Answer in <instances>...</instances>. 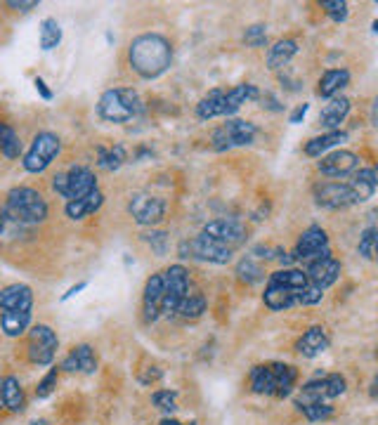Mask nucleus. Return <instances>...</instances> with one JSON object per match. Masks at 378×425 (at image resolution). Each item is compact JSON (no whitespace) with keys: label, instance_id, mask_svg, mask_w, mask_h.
<instances>
[{"label":"nucleus","instance_id":"obj_1","mask_svg":"<svg viewBox=\"0 0 378 425\" xmlns=\"http://www.w3.org/2000/svg\"><path fill=\"white\" fill-rule=\"evenodd\" d=\"M128 62L140 78H159L161 74L168 71L170 62H173V48H170L168 38H163L161 34H142L132 38L128 48Z\"/></svg>","mask_w":378,"mask_h":425},{"label":"nucleus","instance_id":"obj_2","mask_svg":"<svg viewBox=\"0 0 378 425\" xmlns=\"http://www.w3.org/2000/svg\"><path fill=\"white\" fill-rule=\"evenodd\" d=\"M307 286H310V281H307L305 272L295 267H284L270 274L262 300L272 312H281V309L298 305V298Z\"/></svg>","mask_w":378,"mask_h":425},{"label":"nucleus","instance_id":"obj_3","mask_svg":"<svg viewBox=\"0 0 378 425\" xmlns=\"http://www.w3.org/2000/svg\"><path fill=\"white\" fill-rule=\"evenodd\" d=\"M3 213L19 225H38L48 218V201L34 187H15L5 196Z\"/></svg>","mask_w":378,"mask_h":425},{"label":"nucleus","instance_id":"obj_4","mask_svg":"<svg viewBox=\"0 0 378 425\" xmlns=\"http://www.w3.org/2000/svg\"><path fill=\"white\" fill-rule=\"evenodd\" d=\"M298 380V371L288 364H262L251 371V390L255 395L288 397Z\"/></svg>","mask_w":378,"mask_h":425},{"label":"nucleus","instance_id":"obj_5","mask_svg":"<svg viewBox=\"0 0 378 425\" xmlns=\"http://www.w3.org/2000/svg\"><path fill=\"white\" fill-rule=\"evenodd\" d=\"M97 113L106 123H128L142 113V99L132 88H111L99 97Z\"/></svg>","mask_w":378,"mask_h":425},{"label":"nucleus","instance_id":"obj_6","mask_svg":"<svg viewBox=\"0 0 378 425\" xmlns=\"http://www.w3.org/2000/svg\"><path fill=\"white\" fill-rule=\"evenodd\" d=\"M62 151V139L55 135V132L50 130H43L38 132L34 137V142H31L29 151L24 154V161L22 166L27 173H43V170H48L50 163L55 161L57 156H59Z\"/></svg>","mask_w":378,"mask_h":425},{"label":"nucleus","instance_id":"obj_7","mask_svg":"<svg viewBox=\"0 0 378 425\" xmlns=\"http://www.w3.org/2000/svg\"><path fill=\"white\" fill-rule=\"evenodd\" d=\"M180 256L199 258V260H206V263H213V265H227L232 260V246H227L223 241H218L201 232L199 237H194L192 241H182Z\"/></svg>","mask_w":378,"mask_h":425},{"label":"nucleus","instance_id":"obj_8","mask_svg":"<svg viewBox=\"0 0 378 425\" xmlns=\"http://www.w3.org/2000/svg\"><path fill=\"white\" fill-rule=\"evenodd\" d=\"M258 128L251 120H227L225 125L213 132L211 142L216 151H227L234 147H248L251 142L255 139Z\"/></svg>","mask_w":378,"mask_h":425},{"label":"nucleus","instance_id":"obj_9","mask_svg":"<svg viewBox=\"0 0 378 425\" xmlns=\"http://www.w3.org/2000/svg\"><path fill=\"white\" fill-rule=\"evenodd\" d=\"M57 347H59V340H57V333L46 323H36L29 331V359L38 366H48L52 364Z\"/></svg>","mask_w":378,"mask_h":425},{"label":"nucleus","instance_id":"obj_10","mask_svg":"<svg viewBox=\"0 0 378 425\" xmlns=\"http://www.w3.org/2000/svg\"><path fill=\"white\" fill-rule=\"evenodd\" d=\"M163 274V312L170 314L178 309L182 298L189 293V274L182 265H170Z\"/></svg>","mask_w":378,"mask_h":425},{"label":"nucleus","instance_id":"obj_11","mask_svg":"<svg viewBox=\"0 0 378 425\" xmlns=\"http://www.w3.org/2000/svg\"><path fill=\"white\" fill-rule=\"evenodd\" d=\"M166 201L154 194H135L128 204L132 220L142 227H154L166 218Z\"/></svg>","mask_w":378,"mask_h":425},{"label":"nucleus","instance_id":"obj_12","mask_svg":"<svg viewBox=\"0 0 378 425\" xmlns=\"http://www.w3.org/2000/svg\"><path fill=\"white\" fill-rule=\"evenodd\" d=\"M298 260H319V258H331V249H329V237L321 227H310L300 234L298 239V246H295V253H293Z\"/></svg>","mask_w":378,"mask_h":425},{"label":"nucleus","instance_id":"obj_13","mask_svg":"<svg viewBox=\"0 0 378 425\" xmlns=\"http://www.w3.org/2000/svg\"><path fill=\"white\" fill-rule=\"evenodd\" d=\"M66 189H64V199L69 201H78L83 196L92 194L97 189V177L90 168L85 166H74L66 170Z\"/></svg>","mask_w":378,"mask_h":425},{"label":"nucleus","instance_id":"obj_14","mask_svg":"<svg viewBox=\"0 0 378 425\" xmlns=\"http://www.w3.org/2000/svg\"><path fill=\"white\" fill-rule=\"evenodd\" d=\"M314 199L317 206L329 208V211H338V208L355 206V194H352L350 185H340V182H329L314 189Z\"/></svg>","mask_w":378,"mask_h":425},{"label":"nucleus","instance_id":"obj_15","mask_svg":"<svg viewBox=\"0 0 378 425\" xmlns=\"http://www.w3.org/2000/svg\"><path fill=\"white\" fill-rule=\"evenodd\" d=\"M357 166H359L357 154H352L348 149L331 151V154L321 156V161L317 163L319 173L326 177H345V175H350L352 170H357Z\"/></svg>","mask_w":378,"mask_h":425},{"label":"nucleus","instance_id":"obj_16","mask_svg":"<svg viewBox=\"0 0 378 425\" xmlns=\"http://www.w3.org/2000/svg\"><path fill=\"white\" fill-rule=\"evenodd\" d=\"M307 281L317 288H329L331 284H336V279L340 277V263L336 258H319V260H312L307 265Z\"/></svg>","mask_w":378,"mask_h":425},{"label":"nucleus","instance_id":"obj_17","mask_svg":"<svg viewBox=\"0 0 378 425\" xmlns=\"http://www.w3.org/2000/svg\"><path fill=\"white\" fill-rule=\"evenodd\" d=\"M31 307H34V291L27 284H10L0 291V312H12V309L31 312Z\"/></svg>","mask_w":378,"mask_h":425},{"label":"nucleus","instance_id":"obj_18","mask_svg":"<svg viewBox=\"0 0 378 425\" xmlns=\"http://www.w3.org/2000/svg\"><path fill=\"white\" fill-rule=\"evenodd\" d=\"M204 234H208V237L223 241V244L227 246H239L241 241L246 239V230L244 225L239 220H232V218H223V220H213L208 222V225L204 227Z\"/></svg>","mask_w":378,"mask_h":425},{"label":"nucleus","instance_id":"obj_19","mask_svg":"<svg viewBox=\"0 0 378 425\" xmlns=\"http://www.w3.org/2000/svg\"><path fill=\"white\" fill-rule=\"evenodd\" d=\"M142 312L147 321H156L163 312V274H151L144 284Z\"/></svg>","mask_w":378,"mask_h":425},{"label":"nucleus","instance_id":"obj_20","mask_svg":"<svg viewBox=\"0 0 378 425\" xmlns=\"http://www.w3.org/2000/svg\"><path fill=\"white\" fill-rule=\"evenodd\" d=\"M331 345L329 335H326V331L321 326H312L307 328L305 333L300 335L298 342H295V350H298L302 357H319L321 352H326Z\"/></svg>","mask_w":378,"mask_h":425},{"label":"nucleus","instance_id":"obj_21","mask_svg":"<svg viewBox=\"0 0 378 425\" xmlns=\"http://www.w3.org/2000/svg\"><path fill=\"white\" fill-rule=\"evenodd\" d=\"M59 369L64 371H80V373H94L97 371V357L90 345H78L66 354Z\"/></svg>","mask_w":378,"mask_h":425},{"label":"nucleus","instance_id":"obj_22","mask_svg":"<svg viewBox=\"0 0 378 425\" xmlns=\"http://www.w3.org/2000/svg\"><path fill=\"white\" fill-rule=\"evenodd\" d=\"M102 204H104V194L99 192V189H94L92 194H88L78 201H66L64 213H66V218H71V220H85L88 215L97 213L99 208H102Z\"/></svg>","mask_w":378,"mask_h":425},{"label":"nucleus","instance_id":"obj_23","mask_svg":"<svg viewBox=\"0 0 378 425\" xmlns=\"http://www.w3.org/2000/svg\"><path fill=\"white\" fill-rule=\"evenodd\" d=\"M352 194H355V204H364L374 196L376 187H378V166L364 168L355 175V180L350 182Z\"/></svg>","mask_w":378,"mask_h":425},{"label":"nucleus","instance_id":"obj_24","mask_svg":"<svg viewBox=\"0 0 378 425\" xmlns=\"http://www.w3.org/2000/svg\"><path fill=\"white\" fill-rule=\"evenodd\" d=\"M350 113V99H345V97H333L329 104L321 109V113H319V125L321 128H326V130H338L340 128V123L345 120V116Z\"/></svg>","mask_w":378,"mask_h":425},{"label":"nucleus","instance_id":"obj_25","mask_svg":"<svg viewBox=\"0 0 378 425\" xmlns=\"http://www.w3.org/2000/svg\"><path fill=\"white\" fill-rule=\"evenodd\" d=\"M0 397H3V407L10 409L12 414H19L24 411V390H22V383H19L17 376H5L3 378V385H0Z\"/></svg>","mask_w":378,"mask_h":425},{"label":"nucleus","instance_id":"obj_26","mask_svg":"<svg viewBox=\"0 0 378 425\" xmlns=\"http://www.w3.org/2000/svg\"><path fill=\"white\" fill-rule=\"evenodd\" d=\"M31 326V312H19V309H12V312L0 314V328L8 338H19L29 331Z\"/></svg>","mask_w":378,"mask_h":425},{"label":"nucleus","instance_id":"obj_27","mask_svg":"<svg viewBox=\"0 0 378 425\" xmlns=\"http://www.w3.org/2000/svg\"><path fill=\"white\" fill-rule=\"evenodd\" d=\"M197 116L201 120H211L216 116H227V102L223 90H211L204 99L197 104Z\"/></svg>","mask_w":378,"mask_h":425},{"label":"nucleus","instance_id":"obj_28","mask_svg":"<svg viewBox=\"0 0 378 425\" xmlns=\"http://www.w3.org/2000/svg\"><path fill=\"white\" fill-rule=\"evenodd\" d=\"M348 83H350V71H345V69H331V71H326L319 78L317 95L319 97H333V95L343 90Z\"/></svg>","mask_w":378,"mask_h":425},{"label":"nucleus","instance_id":"obj_29","mask_svg":"<svg viewBox=\"0 0 378 425\" xmlns=\"http://www.w3.org/2000/svg\"><path fill=\"white\" fill-rule=\"evenodd\" d=\"M260 97V90H258L255 85L251 83H241L237 88H232V90L225 92V102H227V116H232L234 111H239L246 102H251V99H258Z\"/></svg>","mask_w":378,"mask_h":425},{"label":"nucleus","instance_id":"obj_30","mask_svg":"<svg viewBox=\"0 0 378 425\" xmlns=\"http://www.w3.org/2000/svg\"><path fill=\"white\" fill-rule=\"evenodd\" d=\"M298 53V43L293 38H284V41H276L272 48H270L267 55V67L270 69H281L286 67L288 62L293 60V55Z\"/></svg>","mask_w":378,"mask_h":425},{"label":"nucleus","instance_id":"obj_31","mask_svg":"<svg viewBox=\"0 0 378 425\" xmlns=\"http://www.w3.org/2000/svg\"><path fill=\"white\" fill-rule=\"evenodd\" d=\"M345 139H348V132H343V130L326 132V135L314 137V139H310V142L305 144V154L312 156V158H314V156L321 158V154H324V151H329L331 147H336V144L345 142Z\"/></svg>","mask_w":378,"mask_h":425},{"label":"nucleus","instance_id":"obj_32","mask_svg":"<svg viewBox=\"0 0 378 425\" xmlns=\"http://www.w3.org/2000/svg\"><path fill=\"white\" fill-rule=\"evenodd\" d=\"M62 43V27L59 22H57L55 17H48L41 22V36H38V46H41V50H46V53H50V50H55L57 46Z\"/></svg>","mask_w":378,"mask_h":425},{"label":"nucleus","instance_id":"obj_33","mask_svg":"<svg viewBox=\"0 0 378 425\" xmlns=\"http://www.w3.org/2000/svg\"><path fill=\"white\" fill-rule=\"evenodd\" d=\"M206 312V298L197 293V291H189V293L182 298V302L178 305V309H175V314L185 316V319H197V316H201Z\"/></svg>","mask_w":378,"mask_h":425},{"label":"nucleus","instance_id":"obj_34","mask_svg":"<svg viewBox=\"0 0 378 425\" xmlns=\"http://www.w3.org/2000/svg\"><path fill=\"white\" fill-rule=\"evenodd\" d=\"M0 151L5 158H19L22 154V142H19L17 130L10 123H0Z\"/></svg>","mask_w":378,"mask_h":425},{"label":"nucleus","instance_id":"obj_35","mask_svg":"<svg viewBox=\"0 0 378 425\" xmlns=\"http://www.w3.org/2000/svg\"><path fill=\"white\" fill-rule=\"evenodd\" d=\"M125 161V149L121 144L116 147H97V166L102 170H118Z\"/></svg>","mask_w":378,"mask_h":425},{"label":"nucleus","instance_id":"obj_36","mask_svg":"<svg viewBox=\"0 0 378 425\" xmlns=\"http://www.w3.org/2000/svg\"><path fill=\"white\" fill-rule=\"evenodd\" d=\"M295 407L302 411L307 421H326L333 414V407L326 402H295Z\"/></svg>","mask_w":378,"mask_h":425},{"label":"nucleus","instance_id":"obj_37","mask_svg":"<svg viewBox=\"0 0 378 425\" xmlns=\"http://www.w3.org/2000/svg\"><path fill=\"white\" fill-rule=\"evenodd\" d=\"M237 274L246 284H255L265 277V272L253 258H244V260H239V265H237Z\"/></svg>","mask_w":378,"mask_h":425},{"label":"nucleus","instance_id":"obj_38","mask_svg":"<svg viewBox=\"0 0 378 425\" xmlns=\"http://www.w3.org/2000/svg\"><path fill=\"white\" fill-rule=\"evenodd\" d=\"M376 246H378V230L376 227H367V230L362 232V237H359V246H357L359 256L371 260L376 253Z\"/></svg>","mask_w":378,"mask_h":425},{"label":"nucleus","instance_id":"obj_39","mask_svg":"<svg viewBox=\"0 0 378 425\" xmlns=\"http://www.w3.org/2000/svg\"><path fill=\"white\" fill-rule=\"evenodd\" d=\"M168 232H161V230H151V232H144L142 239L147 241V244L151 246V251L159 253V256H163V253L168 251Z\"/></svg>","mask_w":378,"mask_h":425},{"label":"nucleus","instance_id":"obj_40","mask_svg":"<svg viewBox=\"0 0 378 425\" xmlns=\"http://www.w3.org/2000/svg\"><path fill=\"white\" fill-rule=\"evenodd\" d=\"M321 10L338 24L348 19V3H343V0H324V3H321Z\"/></svg>","mask_w":378,"mask_h":425},{"label":"nucleus","instance_id":"obj_41","mask_svg":"<svg viewBox=\"0 0 378 425\" xmlns=\"http://www.w3.org/2000/svg\"><path fill=\"white\" fill-rule=\"evenodd\" d=\"M244 41H246V46H251V48H262V46H267V34H265V27H262V24H253V27L246 29Z\"/></svg>","mask_w":378,"mask_h":425},{"label":"nucleus","instance_id":"obj_42","mask_svg":"<svg viewBox=\"0 0 378 425\" xmlns=\"http://www.w3.org/2000/svg\"><path fill=\"white\" fill-rule=\"evenodd\" d=\"M151 402H154L156 409L166 411V414H173V411L178 409V407H175V392H170V390L154 392V395H151Z\"/></svg>","mask_w":378,"mask_h":425},{"label":"nucleus","instance_id":"obj_43","mask_svg":"<svg viewBox=\"0 0 378 425\" xmlns=\"http://www.w3.org/2000/svg\"><path fill=\"white\" fill-rule=\"evenodd\" d=\"M57 376H59V369H50L48 376L38 383V388H36V397L38 399H46V397L52 395V390L57 388Z\"/></svg>","mask_w":378,"mask_h":425},{"label":"nucleus","instance_id":"obj_44","mask_svg":"<svg viewBox=\"0 0 378 425\" xmlns=\"http://www.w3.org/2000/svg\"><path fill=\"white\" fill-rule=\"evenodd\" d=\"M324 383H326V397L329 399H336L345 392V378L340 373H329L324 376Z\"/></svg>","mask_w":378,"mask_h":425},{"label":"nucleus","instance_id":"obj_45","mask_svg":"<svg viewBox=\"0 0 378 425\" xmlns=\"http://www.w3.org/2000/svg\"><path fill=\"white\" fill-rule=\"evenodd\" d=\"M324 298V291L321 288H317V286H307L305 291L300 293V298H298V305H317V302Z\"/></svg>","mask_w":378,"mask_h":425},{"label":"nucleus","instance_id":"obj_46","mask_svg":"<svg viewBox=\"0 0 378 425\" xmlns=\"http://www.w3.org/2000/svg\"><path fill=\"white\" fill-rule=\"evenodd\" d=\"M5 5H8V8H12V10H17V12H29V10L38 8L36 0H8Z\"/></svg>","mask_w":378,"mask_h":425},{"label":"nucleus","instance_id":"obj_47","mask_svg":"<svg viewBox=\"0 0 378 425\" xmlns=\"http://www.w3.org/2000/svg\"><path fill=\"white\" fill-rule=\"evenodd\" d=\"M34 85H36L38 95H41V97L46 99V102H50V99L55 97V95H52V90H50V88L46 85V81H43V78H34Z\"/></svg>","mask_w":378,"mask_h":425},{"label":"nucleus","instance_id":"obj_48","mask_svg":"<svg viewBox=\"0 0 378 425\" xmlns=\"http://www.w3.org/2000/svg\"><path fill=\"white\" fill-rule=\"evenodd\" d=\"M307 109H310V104H298V106H295V109H293L291 116H288V123H293V125H295V123H300V120L305 118Z\"/></svg>","mask_w":378,"mask_h":425},{"label":"nucleus","instance_id":"obj_49","mask_svg":"<svg viewBox=\"0 0 378 425\" xmlns=\"http://www.w3.org/2000/svg\"><path fill=\"white\" fill-rule=\"evenodd\" d=\"M52 189L59 196H64V189H66V175L64 173H57L55 177H52Z\"/></svg>","mask_w":378,"mask_h":425},{"label":"nucleus","instance_id":"obj_50","mask_svg":"<svg viewBox=\"0 0 378 425\" xmlns=\"http://www.w3.org/2000/svg\"><path fill=\"white\" fill-rule=\"evenodd\" d=\"M85 286H88V281H80V284H76V286H71V288L66 291L64 295H62V300H69V298H74L76 293H80V291H83Z\"/></svg>","mask_w":378,"mask_h":425},{"label":"nucleus","instance_id":"obj_51","mask_svg":"<svg viewBox=\"0 0 378 425\" xmlns=\"http://www.w3.org/2000/svg\"><path fill=\"white\" fill-rule=\"evenodd\" d=\"M371 123H374V128H378V97L374 99V106H371Z\"/></svg>","mask_w":378,"mask_h":425},{"label":"nucleus","instance_id":"obj_52","mask_svg":"<svg viewBox=\"0 0 378 425\" xmlns=\"http://www.w3.org/2000/svg\"><path fill=\"white\" fill-rule=\"evenodd\" d=\"M159 425H182L180 421H175V418H163Z\"/></svg>","mask_w":378,"mask_h":425},{"label":"nucleus","instance_id":"obj_53","mask_svg":"<svg viewBox=\"0 0 378 425\" xmlns=\"http://www.w3.org/2000/svg\"><path fill=\"white\" fill-rule=\"evenodd\" d=\"M5 222H8V215L0 211V234H3V230H5Z\"/></svg>","mask_w":378,"mask_h":425},{"label":"nucleus","instance_id":"obj_54","mask_svg":"<svg viewBox=\"0 0 378 425\" xmlns=\"http://www.w3.org/2000/svg\"><path fill=\"white\" fill-rule=\"evenodd\" d=\"M371 395H374L378 399V376L374 378V390H371Z\"/></svg>","mask_w":378,"mask_h":425},{"label":"nucleus","instance_id":"obj_55","mask_svg":"<svg viewBox=\"0 0 378 425\" xmlns=\"http://www.w3.org/2000/svg\"><path fill=\"white\" fill-rule=\"evenodd\" d=\"M31 425H48V421H34Z\"/></svg>","mask_w":378,"mask_h":425},{"label":"nucleus","instance_id":"obj_56","mask_svg":"<svg viewBox=\"0 0 378 425\" xmlns=\"http://www.w3.org/2000/svg\"><path fill=\"white\" fill-rule=\"evenodd\" d=\"M374 31H376V34H378V19H376V22H374Z\"/></svg>","mask_w":378,"mask_h":425},{"label":"nucleus","instance_id":"obj_57","mask_svg":"<svg viewBox=\"0 0 378 425\" xmlns=\"http://www.w3.org/2000/svg\"><path fill=\"white\" fill-rule=\"evenodd\" d=\"M0 385H3V380H0ZM0 404H3V397H0Z\"/></svg>","mask_w":378,"mask_h":425},{"label":"nucleus","instance_id":"obj_58","mask_svg":"<svg viewBox=\"0 0 378 425\" xmlns=\"http://www.w3.org/2000/svg\"><path fill=\"white\" fill-rule=\"evenodd\" d=\"M189 425H197V423H194V421H192V423H189Z\"/></svg>","mask_w":378,"mask_h":425}]
</instances>
